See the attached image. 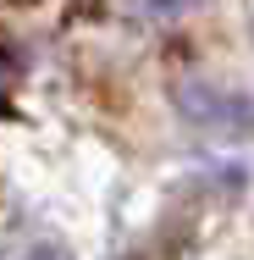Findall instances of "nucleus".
Masks as SVG:
<instances>
[{
  "label": "nucleus",
  "instance_id": "nucleus-1",
  "mask_svg": "<svg viewBox=\"0 0 254 260\" xmlns=\"http://www.w3.org/2000/svg\"><path fill=\"white\" fill-rule=\"evenodd\" d=\"M155 11H177V6H188V0H150Z\"/></svg>",
  "mask_w": 254,
  "mask_h": 260
}]
</instances>
